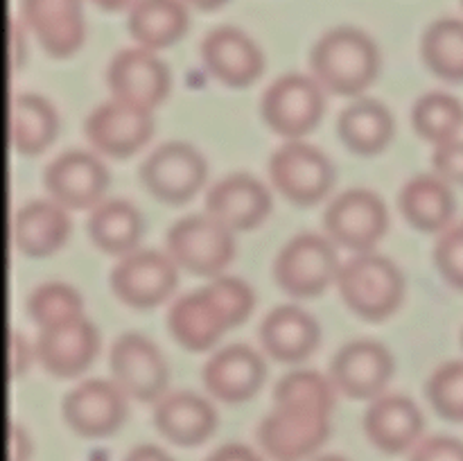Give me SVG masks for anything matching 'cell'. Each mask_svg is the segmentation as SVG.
<instances>
[{"label": "cell", "mask_w": 463, "mask_h": 461, "mask_svg": "<svg viewBox=\"0 0 463 461\" xmlns=\"http://www.w3.org/2000/svg\"><path fill=\"white\" fill-rule=\"evenodd\" d=\"M138 179L154 199L179 206L199 193L206 181V163L193 145L170 140L143 158Z\"/></svg>", "instance_id": "obj_5"}, {"label": "cell", "mask_w": 463, "mask_h": 461, "mask_svg": "<svg viewBox=\"0 0 463 461\" xmlns=\"http://www.w3.org/2000/svg\"><path fill=\"white\" fill-rule=\"evenodd\" d=\"M93 5H98L99 9H104V12H120V9H125L127 5H134L136 0H90Z\"/></svg>", "instance_id": "obj_45"}, {"label": "cell", "mask_w": 463, "mask_h": 461, "mask_svg": "<svg viewBox=\"0 0 463 461\" xmlns=\"http://www.w3.org/2000/svg\"><path fill=\"white\" fill-rule=\"evenodd\" d=\"M122 461H175V459H172L167 452H163L158 446H154V443H140V446L131 447Z\"/></svg>", "instance_id": "obj_44"}, {"label": "cell", "mask_w": 463, "mask_h": 461, "mask_svg": "<svg viewBox=\"0 0 463 461\" xmlns=\"http://www.w3.org/2000/svg\"><path fill=\"white\" fill-rule=\"evenodd\" d=\"M43 185L59 206L81 211L99 202L109 185V174L93 154L68 149L45 165Z\"/></svg>", "instance_id": "obj_16"}, {"label": "cell", "mask_w": 463, "mask_h": 461, "mask_svg": "<svg viewBox=\"0 0 463 461\" xmlns=\"http://www.w3.org/2000/svg\"><path fill=\"white\" fill-rule=\"evenodd\" d=\"M339 262L333 244L317 233H298L280 247L274 260V280L297 298L317 296L337 276Z\"/></svg>", "instance_id": "obj_7"}, {"label": "cell", "mask_w": 463, "mask_h": 461, "mask_svg": "<svg viewBox=\"0 0 463 461\" xmlns=\"http://www.w3.org/2000/svg\"><path fill=\"white\" fill-rule=\"evenodd\" d=\"M98 346V330L80 315L61 324L39 328L36 360L54 378H75L89 369Z\"/></svg>", "instance_id": "obj_18"}, {"label": "cell", "mask_w": 463, "mask_h": 461, "mask_svg": "<svg viewBox=\"0 0 463 461\" xmlns=\"http://www.w3.org/2000/svg\"><path fill=\"white\" fill-rule=\"evenodd\" d=\"M30 360H32V353H30V346H27L25 337H23L21 333H9V360H7L9 375H12V378H21V375L25 373Z\"/></svg>", "instance_id": "obj_40"}, {"label": "cell", "mask_w": 463, "mask_h": 461, "mask_svg": "<svg viewBox=\"0 0 463 461\" xmlns=\"http://www.w3.org/2000/svg\"><path fill=\"white\" fill-rule=\"evenodd\" d=\"M109 285L113 294L129 307H136V310L154 307L175 292V260L156 249L129 251L113 265Z\"/></svg>", "instance_id": "obj_11"}, {"label": "cell", "mask_w": 463, "mask_h": 461, "mask_svg": "<svg viewBox=\"0 0 463 461\" xmlns=\"http://www.w3.org/2000/svg\"><path fill=\"white\" fill-rule=\"evenodd\" d=\"M321 224L335 244L348 251L369 253L387 230V208L371 190L351 188L326 206Z\"/></svg>", "instance_id": "obj_10"}, {"label": "cell", "mask_w": 463, "mask_h": 461, "mask_svg": "<svg viewBox=\"0 0 463 461\" xmlns=\"http://www.w3.org/2000/svg\"><path fill=\"white\" fill-rule=\"evenodd\" d=\"M152 420L167 441L185 447L206 441L217 425L211 402L193 391H172L158 398Z\"/></svg>", "instance_id": "obj_24"}, {"label": "cell", "mask_w": 463, "mask_h": 461, "mask_svg": "<svg viewBox=\"0 0 463 461\" xmlns=\"http://www.w3.org/2000/svg\"><path fill=\"white\" fill-rule=\"evenodd\" d=\"M411 127L423 140L439 145L452 140L463 122V108L457 98L443 90L420 95L411 107Z\"/></svg>", "instance_id": "obj_33"}, {"label": "cell", "mask_w": 463, "mask_h": 461, "mask_svg": "<svg viewBox=\"0 0 463 461\" xmlns=\"http://www.w3.org/2000/svg\"><path fill=\"white\" fill-rule=\"evenodd\" d=\"M203 206L213 220L229 230H247L265 220L271 211V197L260 181L238 172L213 183Z\"/></svg>", "instance_id": "obj_20"}, {"label": "cell", "mask_w": 463, "mask_h": 461, "mask_svg": "<svg viewBox=\"0 0 463 461\" xmlns=\"http://www.w3.org/2000/svg\"><path fill=\"white\" fill-rule=\"evenodd\" d=\"M203 387L224 402L249 400L265 380V362L247 343H229L202 366Z\"/></svg>", "instance_id": "obj_21"}, {"label": "cell", "mask_w": 463, "mask_h": 461, "mask_svg": "<svg viewBox=\"0 0 463 461\" xmlns=\"http://www.w3.org/2000/svg\"><path fill=\"white\" fill-rule=\"evenodd\" d=\"M337 134L351 152L360 156H373L380 149H384V145L392 138V113L375 99H355L339 111Z\"/></svg>", "instance_id": "obj_29"}, {"label": "cell", "mask_w": 463, "mask_h": 461, "mask_svg": "<svg viewBox=\"0 0 463 461\" xmlns=\"http://www.w3.org/2000/svg\"><path fill=\"white\" fill-rule=\"evenodd\" d=\"M366 437L378 450L401 455L416 443L423 432V416L414 400L401 393L373 398L362 419Z\"/></svg>", "instance_id": "obj_23"}, {"label": "cell", "mask_w": 463, "mask_h": 461, "mask_svg": "<svg viewBox=\"0 0 463 461\" xmlns=\"http://www.w3.org/2000/svg\"><path fill=\"white\" fill-rule=\"evenodd\" d=\"M7 438H9V461H27V459H30L32 443H30V438H27L23 425H18V423L9 425Z\"/></svg>", "instance_id": "obj_42"}, {"label": "cell", "mask_w": 463, "mask_h": 461, "mask_svg": "<svg viewBox=\"0 0 463 461\" xmlns=\"http://www.w3.org/2000/svg\"><path fill=\"white\" fill-rule=\"evenodd\" d=\"M461 7H463V0H461Z\"/></svg>", "instance_id": "obj_49"}, {"label": "cell", "mask_w": 463, "mask_h": 461, "mask_svg": "<svg viewBox=\"0 0 463 461\" xmlns=\"http://www.w3.org/2000/svg\"><path fill=\"white\" fill-rule=\"evenodd\" d=\"M165 249L181 269L194 276H217L233 260L235 242L231 230L211 215H188L167 229Z\"/></svg>", "instance_id": "obj_4"}, {"label": "cell", "mask_w": 463, "mask_h": 461, "mask_svg": "<svg viewBox=\"0 0 463 461\" xmlns=\"http://www.w3.org/2000/svg\"><path fill=\"white\" fill-rule=\"evenodd\" d=\"M199 54L206 71L233 89H244L262 72L260 50L238 27H213L199 43Z\"/></svg>", "instance_id": "obj_19"}, {"label": "cell", "mask_w": 463, "mask_h": 461, "mask_svg": "<svg viewBox=\"0 0 463 461\" xmlns=\"http://www.w3.org/2000/svg\"><path fill=\"white\" fill-rule=\"evenodd\" d=\"M328 411L315 407L274 405L258 423L256 438L274 461H301L328 438Z\"/></svg>", "instance_id": "obj_6"}, {"label": "cell", "mask_w": 463, "mask_h": 461, "mask_svg": "<svg viewBox=\"0 0 463 461\" xmlns=\"http://www.w3.org/2000/svg\"><path fill=\"white\" fill-rule=\"evenodd\" d=\"M337 289L342 301L366 321H383L401 306L402 276L389 258L360 253L339 265Z\"/></svg>", "instance_id": "obj_3"}, {"label": "cell", "mask_w": 463, "mask_h": 461, "mask_svg": "<svg viewBox=\"0 0 463 461\" xmlns=\"http://www.w3.org/2000/svg\"><path fill=\"white\" fill-rule=\"evenodd\" d=\"M61 414L68 428L80 437H107L125 420V396L118 384L107 380H84L63 396Z\"/></svg>", "instance_id": "obj_15"}, {"label": "cell", "mask_w": 463, "mask_h": 461, "mask_svg": "<svg viewBox=\"0 0 463 461\" xmlns=\"http://www.w3.org/2000/svg\"><path fill=\"white\" fill-rule=\"evenodd\" d=\"M258 334L267 355L283 364L306 360L319 343V325L298 306H279L267 312Z\"/></svg>", "instance_id": "obj_25"}, {"label": "cell", "mask_w": 463, "mask_h": 461, "mask_svg": "<svg viewBox=\"0 0 463 461\" xmlns=\"http://www.w3.org/2000/svg\"><path fill=\"white\" fill-rule=\"evenodd\" d=\"M86 233L99 251L120 256V253H129L138 244L140 233H143V220L129 202L109 199L89 212Z\"/></svg>", "instance_id": "obj_31"}, {"label": "cell", "mask_w": 463, "mask_h": 461, "mask_svg": "<svg viewBox=\"0 0 463 461\" xmlns=\"http://www.w3.org/2000/svg\"><path fill=\"white\" fill-rule=\"evenodd\" d=\"M71 233L63 206L48 199H34L18 208L12 220V242L21 253L43 258L57 251Z\"/></svg>", "instance_id": "obj_26"}, {"label": "cell", "mask_w": 463, "mask_h": 461, "mask_svg": "<svg viewBox=\"0 0 463 461\" xmlns=\"http://www.w3.org/2000/svg\"><path fill=\"white\" fill-rule=\"evenodd\" d=\"M378 66V48L357 27H333L310 50V68L317 81L335 95H360L375 80Z\"/></svg>", "instance_id": "obj_2"}, {"label": "cell", "mask_w": 463, "mask_h": 461, "mask_svg": "<svg viewBox=\"0 0 463 461\" xmlns=\"http://www.w3.org/2000/svg\"><path fill=\"white\" fill-rule=\"evenodd\" d=\"M432 167L448 183L463 185V140L452 138L439 143L432 152Z\"/></svg>", "instance_id": "obj_39"}, {"label": "cell", "mask_w": 463, "mask_h": 461, "mask_svg": "<svg viewBox=\"0 0 463 461\" xmlns=\"http://www.w3.org/2000/svg\"><path fill=\"white\" fill-rule=\"evenodd\" d=\"M420 57L425 66L446 81H463V21L437 18L420 36Z\"/></svg>", "instance_id": "obj_32"}, {"label": "cell", "mask_w": 463, "mask_h": 461, "mask_svg": "<svg viewBox=\"0 0 463 461\" xmlns=\"http://www.w3.org/2000/svg\"><path fill=\"white\" fill-rule=\"evenodd\" d=\"M109 369L120 391L140 402L158 400L165 391V360L158 348L138 333H122L111 343Z\"/></svg>", "instance_id": "obj_12"}, {"label": "cell", "mask_w": 463, "mask_h": 461, "mask_svg": "<svg viewBox=\"0 0 463 461\" xmlns=\"http://www.w3.org/2000/svg\"><path fill=\"white\" fill-rule=\"evenodd\" d=\"M154 131L149 111L131 104L102 102L86 116L84 136L99 154L111 158H127L138 152Z\"/></svg>", "instance_id": "obj_14"}, {"label": "cell", "mask_w": 463, "mask_h": 461, "mask_svg": "<svg viewBox=\"0 0 463 461\" xmlns=\"http://www.w3.org/2000/svg\"><path fill=\"white\" fill-rule=\"evenodd\" d=\"M267 172L274 188L297 206L321 202L335 181L328 158L312 145L288 140L267 161Z\"/></svg>", "instance_id": "obj_9"}, {"label": "cell", "mask_w": 463, "mask_h": 461, "mask_svg": "<svg viewBox=\"0 0 463 461\" xmlns=\"http://www.w3.org/2000/svg\"><path fill=\"white\" fill-rule=\"evenodd\" d=\"M185 3H190V5H194L197 9H203V12H208V9L222 7L226 0H185Z\"/></svg>", "instance_id": "obj_46"}, {"label": "cell", "mask_w": 463, "mask_h": 461, "mask_svg": "<svg viewBox=\"0 0 463 461\" xmlns=\"http://www.w3.org/2000/svg\"><path fill=\"white\" fill-rule=\"evenodd\" d=\"M23 57H25V41H23V30L16 21H9V66L16 71L21 68Z\"/></svg>", "instance_id": "obj_43"}, {"label": "cell", "mask_w": 463, "mask_h": 461, "mask_svg": "<svg viewBox=\"0 0 463 461\" xmlns=\"http://www.w3.org/2000/svg\"><path fill=\"white\" fill-rule=\"evenodd\" d=\"M461 348H463V330H461Z\"/></svg>", "instance_id": "obj_48"}, {"label": "cell", "mask_w": 463, "mask_h": 461, "mask_svg": "<svg viewBox=\"0 0 463 461\" xmlns=\"http://www.w3.org/2000/svg\"><path fill=\"white\" fill-rule=\"evenodd\" d=\"M27 315L39 328L61 324L81 315V298L71 285L43 283L36 285L25 301Z\"/></svg>", "instance_id": "obj_35"}, {"label": "cell", "mask_w": 463, "mask_h": 461, "mask_svg": "<svg viewBox=\"0 0 463 461\" xmlns=\"http://www.w3.org/2000/svg\"><path fill=\"white\" fill-rule=\"evenodd\" d=\"M57 136V113L36 93H21L9 104V145L23 156L41 154Z\"/></svg>", "instance_id": "obj_30"}, {"label": "cell", "mask_w": 463, "mask_h": 461, "mask_svg": "<svg viewBox=\"0 0 463 461\" xmlns=\"http://www.w3.org/2000/svg\"><path fill=\"white\" fill-rule=\"evenodd\" d=\"M21 16L50 57H68L84 41L81 0H21Z\"/></svg>", "instance_id": "obj_22"}, {"label": "cell", "mask_w": 463, "mask_h": 461, "mask_svg": "<svg viewBox=\"0 0 463 461\" xmlns=\"http://www.w3.org/2000/svg\"><path fill=\"white\" fill-rule=\"evenodd\" d=\"M393 371V360L383 343L373 339H353L344 343L330 362L333 384L348 398H378Z\"/></svg>", "instance_id": "obj_17"}, {"label": "cell", "mask_w": 463, "mask_h": 461, "mask_svg": "<svg viewBox=\"0 0 463 461\" xmlns=\"http://www.w3.org/2000/svg\"><path fill=\"white\" fill-rule=\"evenodd\" d=\"M107 86L118 102L152 111L170 90V72L152 50L125 48L109 61Z\"/></svg>", "instance_id": "obj_13"}, {"label": "cell", "mask_w": 463, "mask_h": 461, "mask_svg": "<svg viewBox=\"0 0 463 461\" xmlns=\"http://www.w3.org/2000/svg\"><path fill=\"white\" fill-rule=\"evenodd\" d=\"M203 461H262L256 452L244 443H224L215 447Z\"/></svg>", "instance_id": "obj_41"}, {"label": "cell", "mask_w": 463, "mask_h": 461, "mask_svg": "<svg viewBox=\"0 0 463 461\" xmlns=\"http://www.w3.org/2000/svg\"><path fill=\"white\" fill-rule=\"evenodd\" d=\"M324 113V93L315 80L288 72L271 81L260 98V116L271 131L297 140L312 131Z\"/></svg>", "instance_id": "obj_8"}, {"label": "cell", "mask_w": 463, "mask_h": 461, "mask_svg": "<svg viewBox=\"0 0 463 461\" xmlns=\"http://www.w3.org/2000/svg\"><path fill=\"white\" fill-rule=\"evenodd\" d=\"M333 384L312 369H298L285 373L274 384V405L315 407V409H333Z\"/></svg>", "instance_id": "obj_34"}, {"label": "cell", "mask_w": 463, "mask_h": 461, "mask_svg": "<svg viewBox=\"0 0 463 461\" xmlns=\"http://www.w3.org/2000/svg\"><path fill=\"white\" fill-rule=\"evenodd\" d=\"M188 30L181 0H136L127 14V32L140 48L158 50L179 41Z\"/></svg>", "instance_id": "obj_28"}, {"label": "cell", "mask_w": 463, "mask_h": 461, "mask_svg": "<svg viewBox=\"0 0 463 461\" xmlns=\"http://www.w3.org/2000/svg\"><path fill=\"white\" fill-rule=\"evenodd\" d=\"M398 211L416 230L437 233L450 224L455 197L441 176L416 174L407 179L398 193Z\"/></svg>", "instance_id": "obj_27"}, {"label": "cell", "mask_w": 463, "mask_h": 461, "mask_svg": "<svg viewBox=\"0 0 463 461\" xmlns=\"http://www.w3.org/2000/svg\"><path fill=\"white\" fill-rule=\"evenodd\" d=\"M253 307V292L242 278L217 276L167 307V330L188 351H206L226 328L240 325Z\"/></svg>", "instance_id": "obj_1"}, {"label": "cell", "mask_w": 463, "mask_h": 461, "mask_svg": "<svg viewBox=\"0 0 463 461\" xmlns=\"http://www.w3.org/2000/svg\"><path fill=\"white\" fill-rule=\"evenodd\" d=\"M407 461H463V441L446 434H434L416 443Z\"/></svg>", "instance_id": "obj_38"}, {"label": "cell", "mask_w": 463, "mask_h": 461, "mask_svg": "<svg viewBox=\"0 0 463 461\" xmlns=\"http://www.w3.org/2000/svg\"><path fill=\"white\" fill-rule=\"evenodd\" d=\"M432 258L446 283L463 289V224L446 226L439 233Z\"/></svg>", "instance_id": "obj_37"}, {"label": "cell", "mask_w": 463, "mask_h": 461, "mask_svg": "<svg viewBox=\"0 0 463 461\" xmlns=\"http://www.w3.org/2000/svg\"><path fill=\"white\" fill-rule=\"evenodd\" d=\"M312 461H346V459H344V456H339V455H321V456H317V459H312Z\"/></svg>", "instance_id": "obj_47"}, {"label": "cell", "mask_w": 463, "mask_h": 461, "mask_svg": "<svg viewBox=\"0 0 463 461\" xmlns=\"http://www.w3.org/2000/svg\"><path fill=\"white\" fill-rule=\"evenodd\" d=\"M425 398L441 419L463 423V360L437 366L425 382Z\"/></svg>", "instance_id": "obj_36"}]
</instances>
